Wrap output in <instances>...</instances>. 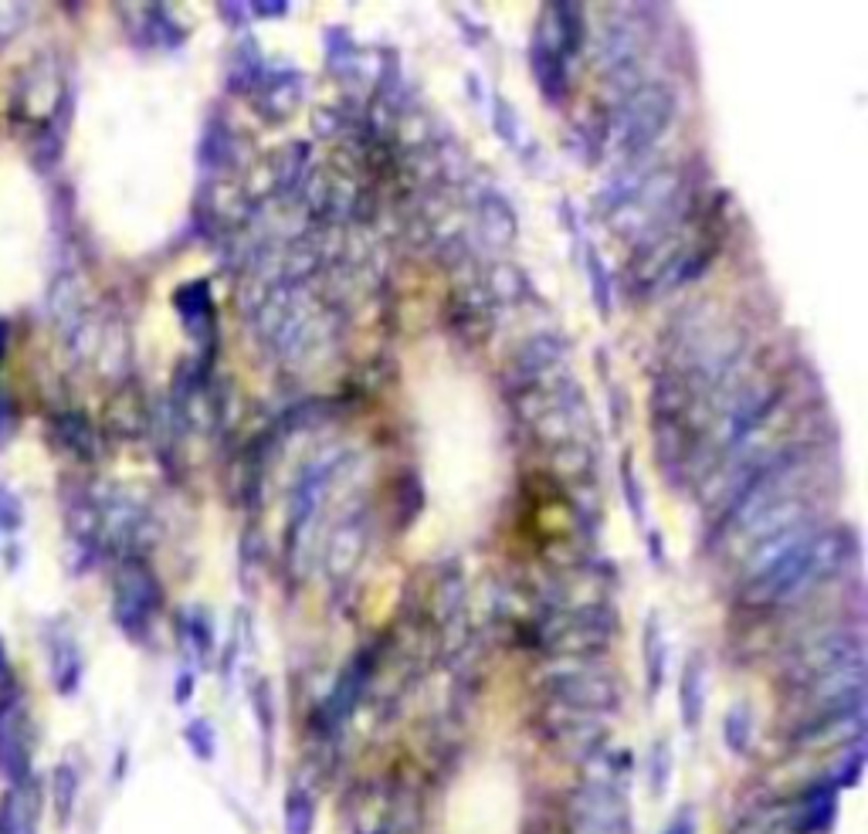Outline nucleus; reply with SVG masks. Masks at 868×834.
<instances>
[{
	"mask_svg": "<svg viewBox=\"0 0 868 834\" xmlns=\"http://www.w3.org/2000/svg\"><path fill=\"white\" fill-rule=\"evenodd\" d=\"M845 553H852L848 533L842 530H821L801 540L794 549H787L780 560H774L767 570L747 580L743 601L747 604H780L801 594L811 583L824 580L845 564Z\"/></svg>",
	"mask_w": 868,
	"mask_h": 834,
	"instance_id": "f257e3e1",
	"label": "nucleus"
},
{
	"mask_svg": "<svg viewBox=\"0 0 868 834\" xmlns=\"http://www.w3.org/2000/svg\"><path fill=\"white\" fill-rule=\"evenodd\" d=\"M614 635V614L607 607H570L557 611L553 617L543 621L540 641L546 651L560 655V658H587L601 651Z\"/></svg>",
	"mask_w": 868,
	"mask_h": 834,
	"instance_id": "f03ea898",
	"label": "nucleus"
},
{
	"mask_svg": "<svg viewBox=\"0 0 868 834\" xmlns=\"http://www.w3.org/2000/svg\"><path fill=\"white\" fill-rule=\"evenodd\" d=\"M675 95L666 85H645L621 106L617 126H614V147L621 150L624 160L638 157L655 143V136L662 132L672 119Z\"/></svg>",
	"mask_w": 868,
	"mask_h": 834,
	"instance_id": "7ed1b4c3",
	"label": "nucleus"
},
{
	"mask_svg": "<svg viewBox=\"0 0 868 834\" xmlns=\"http://www.w3.org/2000/svg\"><path fill=\"white\" fill-rule=\"evenodd\" d=\"M549 692L560 706L583 709V713H607L617 706L614 679L590 665H570L557 675H549Z\"/></svg>",
	"mask_w": 868,
	"mask_h": 834,
	"instance_id": "20e7f679",
	"label": "nucleus"
},
{
	"mask_svg": "<svg viewBox=\"0 0 868 834\" xmlns=\"http://www.w3.org/2000/svg\"><path fill=\"white\" fill-rule=\"evenodd\" d=\"M0 774L11 787L31 780V722L24 703L11 692L0 695Z\"/></svg>",
	"mask_w": 868,
	"mask_h": 834,
	"instance_id": "39448f33",
	"label": "nucleus"
},
{
	"mask_svg": "<svg viewBox=\"0 0 868 834\" xmlns=\"http://www.w3.org/2000/svg\"><path fill=\"white\" fill-rule=\"evenodd\" d=\"M157 607H160L157 580L140 564H126L119 580H116V621L136 638V635L147 632V624H150Z\"/></svg>",
	"mask_w": 868,
	"mask_h": 834,
	"instance_id": "423d86ee",
	"label": "nucleus"
},
{
	"mask_svg": "<svg viewBox=\"0 0 868 834\" xmlns=\"http://www.w3.org/2000/svg\"><path fill=\"white\" fill-rule=\"evenodd\" d=\"M852 662H861V641L855 635H828V638L811 641L801 655L794 658L790 675L801 685H808V682L835 672L842 665H852Z\"/></svg>",
	"mask_w": 868,
	"mask_h": 834,
	"instance_id": "0eeeda50",
	"label": "nucleus"
},
{
	"mask_svg": "<svg viewBox=\"0 0 868 834\" xmlns=\"http://www.w3.org/2000/svg\"><path fill=\"white\" fill-rule=\"evenodd\" d=\"M546 733H549L553 743L564 746L570 756L587 760V756H594L601 750L604 726L598 722V713H583V709L560 706V716H553L546 722Z\"/></svg>",
	"mask_w": 868,
	"mask_h": 834,
	"instance_id": "6e6552de",
	"label": "nucleus"
},
{
	"mask_svg": "<svg viewBox=\"0 0 868 834\" xmlns=\"http://www.w3.org/2000/svg\"><path fill=\"white\" fill-rule=\"evenodd\" d=\"M38 784L24 780V784H14L4 801H0V834H38Z\"/></svg>",
	"mask_w": 868,
	"mask_h": 834,
	"instance_id": "1a4fd4ad",
	"label": "nucleus"
},
{
	"mask_svg": "<svg viewBox=\"0 0 868 834\" xmlns=\"http://www.w3.org/2000/svg\"><path fill=\"white\" fill-rule=\"evenodd\" d=\"M835 814H838V790L824 784L811 794H805V801L797 804V814H794V831L797 834H821L835 824Z\"/></svg>",
	"mask_w": 868,
	"mask_h": 834,
	"instance_id": "9d476101",
	"label": "nucleus"
},
{
	"mask_svg": "<svg viewBox=\"0 0 868 834\" xmlns=\"http://www.w3.org/2000/svg\"><path fill=\"white\" fill-rule=\"evenodd\" d=\"M679 706H682L685 729H699L703 713H706V662H703V655H688V662L682 669V682H679Z\"/></svg>",
	"mask_w": 868,
	"mask_h": 834,
	"instance_id": "9b49d317",
	"label": "nucleus"
},
{
	"mask_svg": "<svg viewBox=\"0 0 868 834\" xmlns=\"http://www.w3.org/2000/svg\"><path fill=\"white\" fill-rule=\"evenodd\" d=\"M666 665H669L666 635H662V624H658V617L651 614L648 624H645V679H648V695H651V699L666 685Z\"/></svg>",
	"mask_w": 868,
	"mask_h": 834,
	"instance_id": "f8f14e48",
	"label": "nucleus"
},
{
	"mask_svg": "<svg viewBox=\"0 0 868 834\" xmlns=\"http://www.w3.org/2000/svg\"><path fill=\"white\" fill-rule=\"evenodd\" d=\"M76 797H79V774H76V767L61 763V767H55V774H51V801H55V814L61 824L72 818Z\"/></svg>",
	"mask_w": 868,
	"mask_h": 834,
	"instance_id": "ddd939ff",
	"label": "nucleus"
},
{
	"mask_svg": "<svg viewBox=\"0 0 868 834\" xmlns=\"http://www.w3.org/2000/svg\"><path fill=\"white\" fill-rule=\"evenodd\" d=\"M722 737H726V746L733 753H747L750 750V740H753V716H750V706H733L722 719Z\"/></svg>",
	"mask_w": 868,
	"mask_h": 834,
	"instance_id": "4468645a",
	"label": "nucleus"
},
{
	"mask_svg": "<svg viewBox=\"0 0 868 834\" xmlns=\"http://www.w3.org/2000/svg\"><path fill=\"white\" fill-rule=\"evenodd\" d=\"M79 675H82V662H79L76 645H72V641H61V645L55 648V679H58V692H76Z\"/></svg>",
	"mask_w": 868,
	"mask_h": 834,
	"instance_id": "2eb2a0df",
	"label": "nucleus"
},
{
	"mask_svg": "<svg viewBox=\"0 0 868 834\" xmlns=\"http://www.w3.org/2000/svg\"><path fill=\"white\" fill-rule=\"evenodd\" d=\"M184 740H187V746H190V753H194L197 760H204V763H211V760H215V753H218V737H215V726L207 722V719H194V722H187Z\"/></svg>",
	"mask_w": 868,
	"mask_h": 834,
	"instance_id": "dca6fc26",
	"label": "nucleus"
},
{
	"mask_svg": "<svg viewBox=\"0 0 868 834\" xmlns=\"http://www.w3.org/2000/svg\"><path fill=\"white\" fill-rule=\"evenodd\" d=\"M669 777H672V750L666 740H658L648 756V784L658 797L669 790Z\"/></svg>",
	"mask_w": 868,
	"mask_h": 834,
	"instance_id": "f3484780",
	"label": "nucleus"
},
{
	"mask_svg": "<svg viewBox=\"0 0 868 834\" xmlns=\"http://www.w3.org/2000/svg\"><path fill=\"white\" fill-rule=\"evenodd\" d=\"M587 271H590V292H594V305L601 309V316H611V278L604 271V262L587 252Z\"/></svg>",
	"mask_w": 868,
	"mask_h": 834,
	"instance_id": "a211bd4d",
	"label": "nucleus"
},
{
	"mask_svg": "<svg viewBox=\"0 0 868 834\" xmlns=\"http://www.w3.org/2000/svg\"><path fill=\"white\" fill-rule=\"evenodd\" d=\"M621 485H624V499H628V506H632L635 523H645V496H641V482H638V475H635V462H632V455H624V459H621Z\"/></svg>",
	"mask_w": 868,
	"mask_h": 834,
	"instance_id": "6ab92c4d",
	"label": "nucleus"
},
{
	"mask_svg": "<svg viewBox=\"0 0 868 834\" xmlns=\"http://www.w3.org/2000/svg\"><path fill=\"white\" fill-rule=\"evenodd\" d=\"M286 821H289V834H309L312 831V801H309L305 790H292L289 794Z\"/></svg>",
	"mask_w": 868,
	"mask_h": 834,
	"instance_id": "aec40b11",
	"label": "nucleus"
},
{
	"mask_svg": "<svg viewBox=\"0 0 868 834\" xmlns=\"http://www.w3.org/2000/svg\"><path fill=\"white\" fill-rule=\"evenodd\" d=\"M252 703H255V716H258V729H262V740L265 746L271 743V729H275V706H271V688L268 682H258L252 688Z\"/></svg>",
	"mask_w": 868,
	"mask_h": 834,
	"instance_id": "412c9836",
	"label": "nucleus"
},
{
	"mask_svg": "<svg viewBox=\"0 0 868 834\" xmlns=\"http://www.w3.org/2000/svg\"><path fill=\"white\" fill-rule=\"evenodd\" d=\"M570 834H632L628 818H611V821H570Z\"/></svg>",
	"mask_w": 868,
	"mask_h": 834,
	"instance_id": "4be33fe9",
	"label": "nucleus"
},
{
	"mask_svg": "<svg viewBox=\"0 0 868 834\" xmlns=\"http://www.w3.org/2000/svg\"><path fill=\"white\" fill-rule=\"evenodd\" d=\"M771 831H774V814L771 811H756V814L743 818L733 827V834H771Z\"/></svg>",
	"mask_w": 868,
	"mask_h": 834,
	"instance_id": "5701e85b",
	"label": "nucleus"
},
{
	"mask_svg": "<svg viewBox=\"0 0 868 834\" xmlns=\"http://www.w3.org/2000/svg\"><path fill=\"white\" fill-rule=\"evenodd\" d=\"M190 695H194V675H190V672H181V679H177V692H173V699H177V703L184 706V703L190 699Z\"/></svg>",
	"mask_w": 868,
	"mask_h": 834,
	"instance_id": "b1692460",
	"label": "nucleus"
},
{
	"mask_svg": "<svg viewBox=\"0 0 868 834\" xmlns=\"http://www.w3.org/2000/svg\"><path fill=\"white\" fill-rule=\"evenodd\" d=\"M11 692V662H8V651L0 645V695Z\"/></svg>",
	"mask_w": 868,
	"mask_h": 834,
	"instance_id": "393cba45",
	"label": "nucleus"
},
{
	"mask_svg": "<svg viewBox=\"0 0 868 834\" xmlns=\"http://www.w3.org/2000/svg\"><path fill=\"white\" fill-rule=\"evenodd\" d=\"M648 556L655 564L666 560V556H662V533H648Z\"/></svg>",
	"mask_w": 868,
	"mask_h": 834,
	"instance_id": "a878e982",
	"label": "nucleus"
},
{
	"mask_svg": "<svg viewBox=\"0 0 868 834\" xmlns=\"http://www.w3.org/2000/svg\"><path fill=\"white\" fill-rule=\"evenodd\" d=\"M666 834H696V827H692V818L685 814V818H675Z\"/></svg>",
	"mask_w": 868,
	"mask_h": 834,
	"instance_id": "bb28decb",
	"label": "nucleus"
},
{
	"mask_svg": "<svg viewBox=\"0 0 868 834\" xmlns=\"http://www.w3.org/2000/svg\"><path fill=\"white\" fill-rule=\"evenodd\" d=\"M4 343H8V326L0 323V354H4Z\"/></svg>",
	"mask_w": 868,
	"mask_h": 834,
	"instance_id": "cd10ccee",
	"label": "nucleus"
}]
</instances>
